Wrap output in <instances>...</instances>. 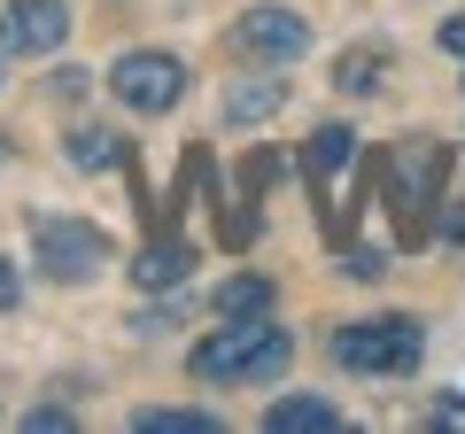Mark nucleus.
<instances>
[{
  "mask_svg": "<svg viewBox=\"0 0 465 434\" xmlns=\"http://www.w3.org/2000/svg\"><path fill=\"white\" fill-rule=\"evenodd\" d=\"M287 365H295V334L280 318H217V334L186 357L194 380H280Z\"/></svg>",
  "mask_w": 465,
  "mask_h": 434,
  "instance_id": "1",
  "label": "nucleus"
},
{
  "mask_svg": "<svg viewBox=\"0 0 465 434\" xmlns=\"http://www.w3.org/2000/svg\"><path fill=\"white\" fill-rule=\"evenodd\" d=\"M442 186H450V148L434 133H411L396 155H388V210H396V233L403 241H427L434 202H450Z\"/></svg>",
  "mask_w": 465,
  "mask_h": 434,
  "instance_id": "2",
  "label": "nucleus"
},
{
  "mask_svg": "<svg viewBox=\"0 0 465 434\" xmlns=\"http://www.w3.org/2000/svg\"><path fill=\"white\" fill-rule=\"evenodd\" d=\"M109 256H116V241L101 233L94 217H54V210H39V217H32V264L47 271V280L78 287V280H94Z\"/></svg>",
  "mask_w": 465,
  "mask_h": 434,
  "instance_id": "3",
  "label": "nucleus"
},
{
  "mask_svg": "<svg viewBox=\"0 0 465 434\" xmlns=\"http://www.w3.org/2000/svg\"><path fill=\"white\" fill-rule=\"evenodd\" d=\"M427 357L419 318H357V326H333V365L349 372H411Z\"/></svg>",
  "mask_w": 465,
  "mask_h": 434,
  "instance_id": "4",
  "label": "nucleus"
},
{
  "mask_svg": "<svg viewBox=\"0 0 465 434\" xmlns=\"http://www.w3.org/2000/svg\"><path fill=\"white\" fill-rule=\"evenodd\" d=\"M225 47L241 54V63H302L311 54V24L295 16V8H280V0H256V8H241L225 32Z\"/></svg>",
  "mask_w": 465,
  "mask_h": 434,
  "instance_id": "5",
  "label": "nucleus"
},
{
  "mask_svg": "<svg viewBox=\"0 0 465 434\" xmlns=\"http://www.w3.org/2000/svg\"><path fill=\"white\" fill-rule=\"evenodd\" d=\"M109 94L124 101V109H140V117H163V109L186 101V63L179 54H155V47H133V54H116Z\"/></svg>",
  "mask_w": 465,
  "mask_h": 434,
  "instance_id": "6",
  "label": "nucleus"
},
{
  "mask_svg": "<svg viewBox=\"0 0 465 434\" xmlns=\"http://www.w3.org/2000/svg\"><path fill=\"white\" fill-rule=\"evenodd\" d=\"M63 39H70V0H8L0 8V54L47 63Z\"/></svg>",
  "mask_w": 465,
  "mask_h": 434,
  "instance_id": "7",
  "label": "nucleus"
},
{
  "mask_svg": "<svg viewBox=\"0 0 465 434\" xmlns=\"http://www.w3.org/2000/svg\"><path fill=\"white\" fill-rule=\"evenodd\" d=\"M357 163V133L349 124H318L311 133V155H302V171H311V202H318V225H326V241H341V225H333V179Z\"/></svg>",
  "mask_w": 465,
  "mask_h": 434,
  "instance_id": "8",
  "label": "nucleus"
},
{
  "mask_svg": "<svg viewBox=\"0 0 465 434\" xmlns=\"http://www.w3.org/2000/svg\"><path fill=\"white\" fill-rule=\"evenodd\" d=\"M287 94H295V85L280 78V63H256V78H232L225 85L217 124H232V133H241V124H264V117H280V109H287Z\"/></svg>",
  "mask_w": 465,
  "mask_h": 434,
  "instance_id": "9",
  "label": "nucleus"
},
{
  "mask_svg": "<svg viewBox=\"0 0 465 434\" xmlns=\"http://www.w3.org/2000/svg\"><path fill=\"white\" fill-rule=\"evenodd\" d=\"M264 434H341V403H326V396H280V403H264Z\"/></svg>",
  "mask_w": 465,
  "mask_h": 434,
  "instance_id": "10",
  "label": "nucleus"
},
{
  "mask_svg": "<svg viewBox=\"0 0 465 434\" xmlns=\"http://www.w3.org/2000/svg\"><path fill=\"white\" fill-rule=\"evenodd\" d=\"M210 311L217 318H272V311H280V287H272L264 271H232V280H217Z\"/></svg>",
  "mask_w": 465,
  "mask_h": 434,
  "instance_id": "11",
  "label": "nucleus"
},
{
  "mask_svg": "<svg viewBox=\"0 0 465 434\" xmlns=\"http://www.w3.org/2000/svg\"><path fill=\"white\" fill-rule=\"evenodd\" d=\"M186 271H194V249H186V241H171V233H163V241L148 233V249H140L133 280H140V287H179Z\"/></svg>",
  "mask_w": 465,
  "mask_h": 434,
  "instance_id": "12",
  "label": "nucleus"
},
{
  "mask_svg": "<svg viewBox=\"0 0 465 434\" xmlns=\"http://www.w3.org/2000/svg\"><path fill=\"white\" fill-rule=\"evenodd\" d=\"M124 155H133V140L109 133V124H78L70 133V163L78 171H124Z\"/></svg>",
  "mask_w": 465,
  "mask_h": 434,
  "instance_id": "13",
  "label": "nucleus"
},
{
  "mask_svg": "<svg viewBox=\"0 0 465 434\" xmlns=\"http://www.w3.org/2000/svg\"><path fill=\"white\" fill-rule=\"evenodd\" d=\"M381 78H388V47H349L341 63H333V94H349V101L381 94Z\"/></svg>",
  "mask_w": 465,
  "mask_h": 434,
  "instance_id": "14",
  "label": "nucleus"
},
{
  "mask_svg": "<svg viewBox=\"0 0 465 434\" xmlns=\"http://www.w3.org/2000/svg\"><path fill=\"white\" fill-rule=\"evenodd\" d=\"M133 434H217V411H171V403H148V411H133Z\"/></svg>",
  "mask_w": 465,
  "mask_h": 434,
  "instance_id": "15",
  "label": "nucleus"
},
{
  "mask_svg": "<svg viewBox=\"0 0 465 434\" xmlns=\"http://www.w3.org/2000/svg\"><path fill=\"white\" fill-rule=\"evenodd\" d=\"M272 179H280V155H272V148H256V155H249V163H241V210H249V202H256V194H264V186H272ZM249 217H256V210H249Z\"/></svg>",
  "mask_w": 465,
  "mask_h": 434,
  "instance_id": "16",
  "label": "nucleus"
},
{
  "mask_svg": "<svg viewBox=\"0 0 465 434\" xmlns=\"http://www.w3.org/2000/svg\"><path fill=\"white\" fill-rule=\"evenodd\" d=\"M24 427H39V434H47V427H70V411H63V403H32V411H24Z\"/></svg>",
  "mask_w": 465,
  "mask_h": 434,
  "instance_id": "17",
  "label": "nucleus"
},
{
  "mask_svg": "<svg viewBox=\"0 0 465 434\" xmlns=\"http://www.w3.org/2000/svg\"><path fill=\"white\" fill-rule=\"evenodd\" d=\"M16 295H24V271L0 256V311H16Z\"/></svg>",
  "mask_w": 465,
  "mask_h": 434,
  "instance_id": "18",
  "label": "nucleus"
},
{
  "mask_svg": "<svg viewBox=\"0 0 465 434\" xmlns=\"http://www.w3.org/2000/svg\"><path fill=\"white\" fill-rule=\"evenodd\" d=\"M442 54H458V63H465V16H450V24H442Z\"/></svg>",
  "mask_w": 465,
  "mask_h": 434,
  "instance_id": "19",
  "label": "nucleus"
},
{
  "mask_svg": "<svg viewBox=\"0 0 465 434\" xmlns=\"http://www.w3.org/2000/svg\"><path fill=\"white\" fill-rule=\"evenodd\" d=\"M434 427H465V403H434Z\"/></svg>",
  "mask_w": 465,
  "mask_h": 434,
  "instance_id": "20",
  "label": "nucleus"
},
{
  "mask_svg": "<svg viewBox=\"0 0 465 434\" xmlns=\"http://www.w3.org/2000/svg\"><path fill=\"white\" fill-rule=\"evenodd\" d=\"M442 233H450V241H465V202H450V217H442Z\"/></svg>",
  "mask_w": 465,
  "mask_h": 434,
  "instance_id": "21",
  "label": "nucleus"
},
{
  "mask_svg": "<svg viewBox=\"0 0 465 434\" xmlns=\"http://www.w3.org/2000/svg\"><path fill=\"white\" fill-rule=\"evenodd\" d=\"M0 163H16V148H8V133H0Z\"/></svg>",
  "mask_w": 465,
  "mask_h": 434,
  "instance_id": "22",
  "label": "nucleus"
},
{
  "mask_svg": "<svg viewBox=\"0 0 465 434\" xmlns=\"http://www.w3.org/2000/svg\"><path fill=\"white\" fill-rule=\"evenodd\" d=\"M0 85H8V78H0Z\"/></svg>",
  "mask_w": 465,
  "mask_h": 434,
  "instance_id": "23",
  "label": "nucleus"
}]
</instances>
